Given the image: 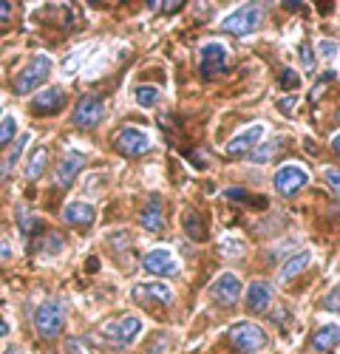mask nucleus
Returning <instances> with one entry per match:
<instances>
[{
    "mask_svg": "<svg viewBox=\"0 0 340 354\" xmlns=\"http://www.w3.org/2000/svg\"><path fill=\"white\" fill-rule=\"evenodd\" d=\"M264 23V6L261 3H244L233 9L221 20V32L236 35V37H252Z\"/></svg>",
    "mask_w": 340,
    "mask_h": 354,
    "instance_id": "f257e3e1",
    "label": "nucleus"
},
{
    "mask_svg": "<svg viewBox=\"0 0 340 354\" xmlns=\"http://www.w3.org/2000/svg\"><path fill=\"white\" fill-rule=\"evenodd\" d=\"M48 74H51V57H46V54L32 57V60H28V63L17 71V77H15V82H12L15 94H32L37 85H43V82L48 80Z\"/></svg>",
    "mask_w": 340,
    "mask_h": 354,
    "instance_id": "f03ea898",
    "label": "nucleus"
},
{
    "mask_svg": "<svg viewBox=\"0 0 340 354\" xmlns=\"http://www.w3.org/2000/svg\"><path fill=\"white\" fill-rule=\"evenodd\" d=\"M35 326H37V335L43 340H57L66 329V306L63 301H46L37 315H35Z\"/></svg>",
    "mask_w": 340,
    "mask_h": 354,
    "instance_id": "7ed1b4c3",
    "label": "nucleus"
},
{
    "mask_svg": "<svg viewBox=\"0 0 340 354\" xmlns=\"http://www.w3.org/2000/svg\"><path fill=\"white\" fill-rule=\"evenodd\" d=\"M230 343L241 354H258L267 346V332L261 326H255L249 320H238L230 326Z\"/></svg>",
    "mask_w": 340,
    "mask_h": 354,
    "instance_id": "20e7f679",
    "label": "nucleus"
},
{
    "mask_svg": "<svg viewBox=\"0 0 340 354\" xmlns=\"http://www.w3.org/2000/svg\"><path fill=\"white\" fill-rule=\"evenodd\" d=\"M142 317L139 315H122V317H113V320H105L100 332L105 340L111 343H133L139 335H142Z\"/></svg>",
    "mask_w": 340,
    "mask_h": 354,
    "instance_id": "39448f33",
    "label": "nucleus"
},
{
    "mask_svg": "<svg viewBox=\"0 0 340 354\" xmlns=\"http://www.w3.org/2000/svg\"><path fill=\"white\" fill-rule=\"evenodd\" d=\"M306 185H309V170H306L303 165H298V162L281 165V167H278V173H275V179H272L275 193L287 196V198H290V196H298Z\"/></svg>",
    "mask_w": 340,
    "mask_h": 354,
    "instance_id": "423d86ee",
    "label": "nucleus"
},
{
    "mask_svg": "<svg viewBox=\"0 0 340 354\" xmlns=\"http://www.w3.org/2000/svg\"><path fill=\"white\" fill-rule=\"evenodd\" d=\"M227 66H230V48H227L221 40H210L198 51V68H202V77H216L224 74Z\"/></svg>",
    "mask_w": 340,
    "mask_h": 354,
    "instance_id": "0eeeda50",
    "label": "nucleus"
},
{
    "mask_svg": "<svg viewBox=\"0 0 340 354\" xmlns=\"http://www.w3.org/2000/svg\"><path fill=\"white\" fill-rule=\"evenodd\" d=\"M113 145H117V151L128 159H136V156H145L151 151V133L148 131H139V128H125L117 133V139H113Z\"/></svg>",
    "mask_w": 340,
    "mask_h": 354,
    "instance_id": "6e6552de",
    "label": "nucleus"
},
{
    "mask_svg": "<svg viewBox=\"0 0 340 354\" xmlns=\"http://www.w3.org/2000/svg\"><path fill=\"white\" fill-rule=\"evenodd\" d=\"M142 270H145L148 275H159V278H170L179 272V258L173 250L167 247H156L151 250L145 258H142Z\"/></svg>",
    "mask_w": 340,
    "mask_h": 354,
    "instance_id": "1a4fd4ad",
    "label": "nucleus"
},
{
    "mask_svg": "<svg viewBox=\"0 0 340 354\" xmlns=\"http://www.w3.org/2000/svg\"><path fill=\"white\" fill-rule=\"evenodd\" d=\"M102 116H105V102H102V97L88 94V97H82V100L77 102V108H74V125L91 131V128H97V125L102 122Z\"/></svg>",
    "mask_w": 340,
    "mask_h": 354,
    "instance_id": "9d476101",
    "label": "nucleus"
},
{
    "mask_svg": "<svg viewBox=\"0 0 340 354\" xmlns=\"http://www.w3.org/2000/svg\"><path fill=\"white\" fill-rule=\"evenodd\" d=\"M264 136H267V125L264 122H252V125H247L244 131H238L230 142H227V153L230 156H244V153L252 151V147H258Z\"/></svg>",
    "mask_w": 340,
    "mask_h": 354,
    "instance_id": "9b49d317",
    "label": "nucleus"
},
{
    "mask_svg": "<svg viewBox=\"0 0 340 354\" xmlns=\"http://www.w3.org/2000/svg\"><path fill=\"white\" fill-rule=\"evenodd\" d=\"M133 298L139 304H148V306H170L173 304V289L167 283H159V281H145V283L133 286Z\"/></svg>",
    "mask_w": 340,
    "mask_h": 354,
    "instance_id": "f8f14e48",
    "label": "nucleus"
},
{
    "mask_svg": "<svg viewBox=\"0 0 340 354\" xmlns=\"http://www.w3.org/2000/svg\"><path fill=\"white\" fill-rule=\"evenodd\" d=\"M210 295H213V301L221 304V306L238 304V298H241V278H238L236 272H221V275L213 281Z\"/></svg>",
    "mask_w": 340,
    "mask_h": 354,
    "instance_id": "ddd939ff",
    "label": "nucleus"
},
{
    "mask_svg": "<svg viewBox=\"0 0 340 354\" xmlns=\"http://www.w3.org/2000/svg\"><path fill=\"white\" fill-rule=\"evenodd\" d=\"M82 165H85V153L77 151V147H71V151H66V156L60 159V165H57L54 182L60 185V187H71L74 179L79 176V170H82Z\"/></svg>",
    "mask_w": 340,
    "mask_h": 354,
    "instance_id": "4468645a",
    "label": "nucleus"
},
{
    "mask_svg": "<svg viewBox=\"0 0 340 354\" xmlns=\"http://www.w3.org/2000/svg\"><path fill=\"white\" fill-rule=\"evenodd\" d=\"M63 108H66V88H57V85L46 88V91H40V94L35 97V102H32V111H35L37 116L60 113Z\"/></svg>",
    "mask_w": 340,
    "mask_h": 354,
    "instance_id": "2eb2a0df",
    "label": "nucleus"
},
{
    "mask_svg": "<svg viewBox=\"0 0 340 354\" xmlns=\"http://www.w3.org/2000/svg\"><path fill=\"white\" fill-rule=\"evenodd\" d=\"M272 298H275V289L267 283V281H252L247 286V309L249 312H264L272 306Z\"/></svg>",
    "mask_w": 340,
    "mask_h": 354,
    "instance_id": "dca6fc26",
    "label": "nucleus"
},
{
    "mask_svg": "<svg viewBox=\"0 0 340 354\" xmlns=\"http://www.w3.org/2000/svg\"><path fill=\"white\" fill-rule=\"evenodd\" d=\"M63 218H66V224H71V227H91L94 218H97V210L91 207L88 201H71V204H66Z\"/></svg>",
    "mask_w": 340,
    "mask_h": 354,
    "instance_id": "f3484780",
    "label": "nucleus"
},
{
    "mask_svg": "<svg viewBox=\"0 0 340 354\" xmlns=\"http://www.w3.org/2000/svg\"><path fill=\"white\" fill-rule=\"evenodd\" d=\"M142 227L148 232H162L164 230V204H162V196L153 193L148 198V207L142 210Z\"/></svg>",
    "mask_w": 340,
    "mask_h": 354,
    "instance_id": "a211bd4d",
    "label": "nucleus"
},
{
    "mask_svg": "<svg viewBox=\"0 0 340 354\" xmlns=\"http://www.w3.org/2000/svg\"><path fill=\"white\" fill-rule=\"evenodd\" d=\"M340 346V323H323L312 335V348L315 351H332Z\"/></svg>",
    "mask_w": 340,
    "mask_h": 354,
    "instance_id": "6ab92c4d",
    "label": "nucleus"
},
{
    "mask_svg": "<svg viewBox=\"0 0 340 354\" xmlns=\"http://www.w3.org/2000/svg\"><path fill=\"white\" fill-rule=\"evenodd\" d=\"M309 263H312V252H309V250L295 252L292 258L283 261V267H281V272H278V281H281V283H290V281L298 278L303 270H309Z\"/></svg>",
    "mask_w": 340,
    "mask_h": 354,
    "instance_id": "aec40b11",
    "label": "nucleus"
},
{
    "mask_svg": "<svg viewBox=\"0 0 340 354\" xmlns=\"http://www.w3.org/2000/svg\"><path fill=\"white\" fill-rule=\"evenodd\" d=\"M185 232L190 235V239H193V241H207V224H205L202 213H196V210H190V213L185 216Z\"/></svg>",
    "mask_w": 340,
    "mask_h": 354,
    "instance_id": "412c9836",
    "label": "nucleus"
},
{
    "mask_svg": "<svg viewBox=\"0 0 340 354\" xmlns=\"http://www.w3.org/2000/svg\"><path fill=\"white\" fill-rule=\"evenodd\" d=\"M46 159H48V151L46 147H37V153L28 159V165H26V179H40L43 176V170H46Z\"/></svg>",
    "mask_w": 340,
    "mask_h": 354,
    "instance_id": "4be33fe9",
    "label": "nucleus"
},
{
    "mask_svg": "<svg viewBox=\"0 0 340 354\" xmlns=\"http://www.w3.org/2000/svg\"><path fill=\"white\" fill-rule=\"evenodd\" d=\"M26 145H28V136H20V139H17V145L12 147V153H9L3 162H0V182H3L6 176L12 173V167L17 165V159H20V153H23V147H26Z\"/></svg>",
    "mask_w": 340,
    "mask_h": 354,
    "instance_id": "5701e85b",
    "label": "nucleus"
},
{
    "mask_svg": "<svg viewBox=\"0 0 340 354\" xmlns=\"http://www.w3.org/2000/svg\"><path fill=\"white\" fill-rule=\"evenodd\" d=\"M133 97H136V102L142 105V108H153L159 100H162V91L156 85H139L136 91H133Z\"/></svg>",
    "mask_w": 340,
    "mask_h": 354,
    "instance_id": "b1692460",
    "label": "nucleus"
},
{
    "mask_svg": "<svg viewBox=\"0 0 340 354\" xmlns=\"http://www.w3.org/2000/svg\"><path fill=\"white\" fill-rule=\"evenodd\" d=\"M15 133H17V116H3V120H0V147L3 145H9L12 139H15Z\"/></svg>",
    "mask_w": 340,
    "mask_h": 354,
    "instance_id": "393cba45",
    "label": "nucleus"
},
{
    "mask_svg": "<svg viewBox=\"0 0 340 354\" xmlns=\"http://www.w3.org/2000/svg\"><path fill=\"white\" fill-rule=\"evenodd\" d=\"M275 151H278L275 142L258 145V147H252V151H249V162H255V165H264V162H270V156H272Z\"/></svg>",
    "mask_w": 340,
    "mask_h": 354,
    "instance_id": "a878e982",
    "label": "nucleus"
},
{
    "mask_svg": "<svg viewBox=\"0 0 340 354\" xmlns=\"http://www.w3.org/2000/svg\"><path fill=\"white\" fill-rule=\"evenodd\" d=\"M221 252L230 255V258H238L244 252V244L236 239V235H224V239H221Z\"/></svg>",
    "mask_w": 340,
    "mask_h": 354,
    "instance_id": "bb28decb",
    "label": "nucleus"
},
{
    "mask_svg": "<svg viewBox=\"0 0 340 354\" xmlns=\"http://www.w3.org/2000/svg\"><path fill=\"white\" fill-rule=\"evenodd\" d=\"M17 221H20V230L28 235V232H37L40 230V218H35L32 213H28V210H23L20 207V216H17Z\"/></svg>",
    "mask_w": 340,
    "mask_h": 354,
    "instance_id": "cd10ccee",
    "label": "nucleus"
},
{
    "mask_svg": "<svg viewBox=\"0 0 340 354\" xmlns=\"http://www.w3.org/2000/svg\"><path fill=\"white\" fill-rule=\"evenodd\" d=\"M63 247H66V241H63V235L60 232H51V235H46V258H51L54 252H63Z\"/></svg>",
    "mask_w": 340,
    "mask_h": 354,
    "instance_id": "c85d7f7f",
    "label": "nucleus"
},
{
    "mask_svg": "<svg viewBox=\"0 0 340 354\" xmlns=\"http://www.w3.org/2000/svg\"><path fill=\"white\" fill-rule=\"evenodd\" d=\"M323 182H326L334 193H340V170H337V167H323Z\"/></svg>",
    "mask_w": 340,
    "mask_h": 354,
    "instance_id": "c756f323",
    "label": "nucleus"
},
{
    "mask_svg": "<svg viewBox=\"0 0 340 354\" xmlns=\"http://www.w3.org/2000/svg\"><path fill=\"white\" fill-rule=\"evenodd\" d=\"M323 309L326 312H340V283L326 295V301H323Z\"/></svg>",
    "mask_w": 340,
    "mask_h": 354,
    "instance_id": "7c9ffc66",
    "label": "nucleus"
},
{
    "mask_svg": "<svg viewBox=\"0 0 340 354\" xmlns=\"http://www.w3.org/2000/svg\"><path fill=\"white\" fill-rule=\"evenodd\" d=\"M298 85H301L298 71H292V68H283L281 71V88H298Z\"/></svg>",
    "mask_w": 340,
    "mask_h": 354,
    "instance_id": "2f4dec72",
    "label": "nucleus"
},
{
    "mask_svg": "<svg viewBox=\"0 0 340 354\" xmlns=\"http://www.w3.org/2000/svg\"><path fill=\"white\" fill-rule=\"evenodd\" d=\"M318 51H321V57H323V60H332V57H337L340 46H337L334 40H321V43H318Z\"/></svg>",
    "mask_w": 340,
    "mask_h": 354,
    "instance_id": "473e14b6",
    "label": "nucleus"
},
{
    "mask_svg": "<svg viewBox=\"0 0 340 354\" xmlns=\"http://www.w3.org/2000/svg\"><path fill=\"white\" fill-rule=\"evenodd\" d=\"M295 108H298V97H295V94H292V97H283V100L278 102V111H281V113H287V116H292Z\"/></svg>",
    "mask_w": 340,
    "mask_h": 354,
    "instance_id": "72a5a7b5",
    "label": "nucleus"
},
{
    "mask_svg": "<svg viewBox=\"0 0 340 354\" xmlns=\"http://www.w3.org/2000/svg\"><path fill=\"white\" fill-rule=\"evenodd\" d=\"M85 51H88V46H82L79 51H74V54H71V60L63 66V71H66V74H74V71H77V60L82 63V54H85Z\"/></svg>",
    "mask_w": 340,
    "mask_h": 354,
    "instance_id": "f704fd0d",
    "label": "nucleus"
},
{
    "mask_svg": "<svg viewBox=\"0 0 340 354\" xmlns=\"http://www.w3.org/2000/svg\"><path fill=\"white\" fill-rule=\"evenodd\" d=\"M301 60H303L306 71H315V54H312V48H309V46H303V51H301Z\"/></svg>",
    "mask_w": 340,
    "mask_h": 354,
    "instance_id": "c9c22d12",
    "label": "nucleus"
},
{
    "mask_svg": "<svg viewBox=\"0 0 340 354\" xmlns=\"http://www.w3.org/2000/svg\"><path fill=\"white\" fill-rule=\"evenodd\" d=\"M12 17V3H0V26Z\"/></svg>",
    "mask_w": 340,
    "mask_h": 354,
    "instance_id": "e433bc0d",
    "label": "nucleus"
},
{
    "mask_svg": "<svg viewBox=\"0 0 340 354\" xmlns=\"http://www.w3.org/2000/svg\"><path fill=\"white\" fill-rule=\"evenodd\" d=\"M332 151H334V153L340 156V131H337V133L332 136Z\"/></svg>",
    "mask_w": 340,
    "mask_h": 354,
    "instance_id": "4c0bfd02",
    "label": "nucleus"
},
{
    "mask_svg": "<svg viewBox=\"0 0 340 354\" xmlns=\"http://www.w3.org/2000/svg\"><path fill=\"white\" fill-rule=\"evenodd\" d=\"M9 335V323L3 320V317H0V337H6Z\"/></svg>",
    "mask_w": 340,
    "mask_h": 354,
    "instance_id": "58836bf2",
    "label": "nucleus"
},
{
    "mask_svg": "<svg viewBox=\"0 0 340 354\" xmlns=\"http://www.w3.org/2000/svg\"><path fill=\"white\" fill-rule=\"evenodd\" d=\"M6 255H12V247H9V244L0 247V258H6Z\"/></svg>",
    "mask_w": 340,
    "mask_h": 354,
    "instance_id": "ea45409f",
    "label": "nucleus"
},
{
    "mask_svg": "<svg viewBox=\"0 0 340 354\" xmlns=\"http://www.w3.org/2000/svg\"><path fill=\"white\" fill-rule=\"evenodd\" d=\"M3 354H23V351H20V348H17V346H12V348H6V351H3Z\"/></svg>",
    "mask_w": 340,
    "mask_h": 354,
    "instance_id": "a19ab883",
    "label": "nucleus"
},
{
    "mask_svg": "<svg viewBox=\"0 0 340 354\" xmlns=\"http://www.w3.org/2000/svg\"><path fill=\"white\" fill-rule=\"evenodd\" d=\"M337 122H340V111H337Z\"/></svg>",
    "mask_w": 340,
    "mask_h": 354,
    "instance_id": "79ce46f5",
    "label": "nucleus"
},
{
    "mask_svg": "<svg viewBox=\"0 0 340 354\" xmlns=\"http://www.w3.org/2000/svg\"><path fill=\"white\" fill-rule=\"evenodd\" d=\"M337 270H340V263H337Z\"/></svg>",
    "mask_w": 340,
    "mask_h": 354,
    "instance_id": "37998d69",
    "label": "nucleus"
}]
</instances>
